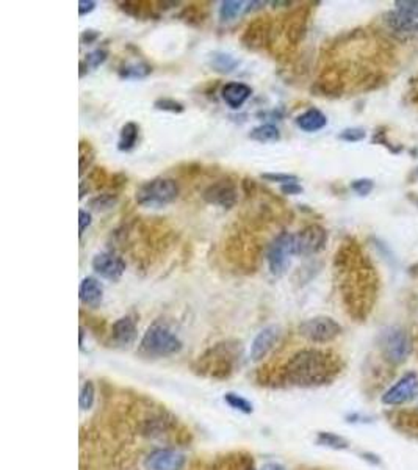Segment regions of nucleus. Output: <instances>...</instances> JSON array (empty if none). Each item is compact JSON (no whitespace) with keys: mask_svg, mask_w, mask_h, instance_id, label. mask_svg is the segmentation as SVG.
<instances>
[{"mask_svg":"<svg viewBox=\"0 0 418 470\" xmlns=\"http://www.w3.org/2000/svg\"><path fill=\"white\" fill-rule=\"evenodd\" d=\"M202 200L211 204V206H218L221 209H232L238 201V191L237 186L229 179H220L216 182L210 184L207 189L202 191Z\"/></svg>","mask_w":418,"mask_h":470,"instance_id":"9d476101","label":"nucleus"},{"mask_svg":"<svg viewBox=\"0 0 418 470\" xmlns=\"http://www.w3.org/2000/svg\"><path fill=\"white\" fill-rule=\"evenodd\" d=\"M418 395V375L415 372H408L392 388L384 392L381 401L385 406H401L415 400Z\"/></svg>","mask_w":418,"mask_h":470,"instance_id":"1a4fd4ad","label":"nucleus"},{"mask_svg":"<svg viewBox=\"0 0 418 470\" xmlns=\"http://www.w3.org/2000/svg\"><path fill=\"white\" fill-rule=\"evenodd\" d=\"M112 337L113 340L121 347H129L137 339V327L132 317L125 315L118 318L112 327Z\"/></svg>","mask_w":418,"mask_h":470,"instance_id":"a211bd4d","label":"nucleus"},{"mask_svg":"<svg viewBox=\"0 0 418 470\" xmlns=\"http://www.w3.org/2000/svg\"><path fill=\"white\" fill-rule=\"evenodd\" d=\"M250 138L259 143H276L281 140V132L272 124H262L254 128L250 134Z\"/></svg>","mask_w":418,"mask_h":470,"instance_id":"5701e85b","label":"nucleus"},{"mask_svg":"<svg viewBox=\"0 0 418 470\" xmlns=\"http://www.w3.org/2000/svg\"><path fill=\"white\" fill-rule=\"evenodd\" d=\"M279 337H281V328L277 324H271V327H266L260 331L251 343V360H254V363L263 360V358L268 356V353L275 348Z\"/></svg>","mask_w":418,"mask_h":470,"instance_id":"2eb2a0df","label":"nucleus"},{"mask_svg":"<svg viewBox=\"0 0 418 470\" xmlns=\"http://www.w3.org/2000/svg\"><path fill=\"white\" fill-rule=\"evenodd\" d=\"M180 17L186 24H191V26H198V24H201L205 19V17H207V15L204 13L202 7L196 8L195 5H190V7L184 8V11L180 13Z\"/></svg>","mask_w":418,"mask_h":470,"instance_id":"2f4dec72","label":"nucleus"},{"mask_svg":"<svg viewBox=\"0 0 418 470\" xmlns=\"http://www.w3.org/2000/svg\"><path fill=\"white\" fill-rule=\"evenodd\" d=\"M317 442L320 445H323V447L334 449V450H345V449H348V445H349V442L345 437L336 435V433H326V431L320 433L317 437Z\"/></svg>","mask_w":418,"mask_h":470,"instance_id":"cd10ccee","label":"nucleus"},{"mask_svg":"<svg viewBox=\"0 0 418 470\" xmlns=\"http://www.w3.org/2000/svg\"><path fill=\"white\" fill-rule=\"evenodd\" d=\"M351 189L359 196H368L374 189V182L372 179H356L351 182Z\"/></svg>","mask_w":418,"mask_h":470,"instance_id":"e433bc0d","label":"nucleus"},{"mask_svg":"<svg viewBox=\"0 0 418 470\" xmlns=\"http://www.w3.org/2000/svg\"><path fill=\"white\" fill-rule=\"evenodd\" d=\"M243 2L240 0H226V2H221L220 7V19L221 22H230L237 17L241 11H243Z\"/></svg>","mask_w":418,"mask_h":470,"instance_id":"c85d7f7f","label":"nucleus"},{"mask_svg":"<svg viewBox=\"0 0 418 470\" xmlns=\"http://www.w3.org/2000/svg\"><path fill=\"white\" fill-rule=\"evenodd\" d=\"M185 464V455L173 449H157L144 460L148 470H184Z\"/></svg>","mask_w":418,"mask_h":470,"instance_id":"ddd939ff","label":"nucleus"},{"mask_svg":"<svg viewBox=\"0 0 418 470\" xmlns=\"http://www.w3.org/2000/svg\"><path fill=\"white\" fill-rule=\"evenodd\" d=\"M383 21L393 38L403 41V43L418 38V21L412 19V17L401 13V11H387Z\"/></svg>","mask_w":418,"mask_h":470,"instance_id":"9b49d317","label":"nucleus"},{"mask_svg":"<svg viewBox=\"0 0 418 470\" xmlns=\"http://www.w3.org/2000/svg\"><path fill=\"white\" fill-rule=\"evenodd\" d=\"M138 135H139V128L135 123H127L123 125L119 134V141H118V149L121 153H129L133 148L137 146L138 141Z\"/></svg>","mask_w":418,"mask_h":470,"instance_id":"4be33fe9","label":"nucleus"},{"mask_svg":"<svg viewBox=\"0 0 418 470\" xmlns=\"http://www.w3.org/2000/svg\"><path fill=\"white\" fill-rule=\"evenodd\" d=\"M78 298L83 306L89 307V309H98L104 301V287L96 278H85L80 282V288H78Z\"/></svg>","mask_w":418,"mask_h":470,"instance_id":"dca6fc26","label":"nucleus"},{"mask_svg":"<svg viewBox=\"0 0 418 470\" xmlns=\"http://www.w3.org/2000/svg\"><path fill=\"white\" fill-rule=\"evenodd\" d=\"M91 225V214L87 212V210H80L78 212V235H83L85 229Z\"/></svg>","mask_w":418,"mask_h":470,"instance_id":"58836bf2","label":"nucleus"},{"mask_svg":"<svg viewBox=\"0 0 418 470\" xmlns=\"http://www.w3.org/2000/svg\"><path fill=\"white\" fill-rule=\"evenodd\" d=\"M365 137H367V132L363 130L362 128H349V129H345V130L340 132V135H338V138H340V140L348 141V143L362 141Z\"/></svg>","mask_w":418,"mask_h":470,"instance_id":"c9c22d12","label":"nucleus"},{"mask_svg":"<svg viewBox=\"0 0 418 470\" xmlns=\"http://www.w3.org/2000/svg\"><path fill=\"white\" fill-rule=\"evenodd\" d=\"M302 191H304V189H302V186H301L298 182L281 185V193H282V195H287V196H296V195H301Z\"/></svg>","mask_w":418,"mask_h":470,"instance_id":"ea45409f","label":"nucleus"},{"mask_svg":"<svg viewBox=\"0 0 418 470\" xmlns=\"http://www.w3.org/2000/svg\"><path fill=\"white\" fill-rule=\"evenodd\" d=\"M251 87L241 82H229L221 88L223 101L234 110H238V108L243 107L245 102L251 98Z\"/></svg>","mask_w":418,"mask_h":470,"instance_id":"f3484780","label":"nucleus"},{"mask_svg":"<svg viewBox=\"0 0 418 470\" xmlns=\"http://www.w3.org/2000/svg\"><path fill=\"white\" fill-rule=\"evenodd\" d=\"M287 40L296 46L299 41L304 38L306 35V19L304 17H293V19L287 21Z\"/></svg>","mask_w":418,"mask_h":470,"instance_id":"393cba45","label":"nucleus"},{"mask_svg":"<svg viewBox=\"0 0 418 470\" xmlns=\"http://www.w3.org/2000/svg\"><path fill=\"white\" fill-rule=\"evenodd\" d=\"M87 71H88V66H87V63H85V60H82V62H80V77L82 78L85 77V74H87Z\"/></svg>","mask_w":418,"mask_h":470,"instance_id":"37998d69","label":"nucleus"},{"mask_svg":"<svg viewBox=\"0 0 418 470\" xmlns=\"http://www.w3.org/2000/svg\"><path fill=\"white\" fill-rule=\"evenodd\" d=\"M154 108L160 112H169V113H184L185 105L182 102L171 99V98H160L154 102Z\"/></svg>","mask_w":418,"mask_h":470,"instance_id":"7c9ffc66","label":"nucleus"},{"mask_svg":"<svg viewBox=\"0 0 418 470\" xmlns=\"http://www.w3.org/2000/svg\"><path fill=\"white\" fill-rule=\"evenodd\" d=\"M118 204L116 193H101V195L94 196L93 200L88 201V207L94 212H107V210L113 209Z\"/></svg>","mask_w":418,"mask_h":470,"instance_id":"b1692460","label":"nucleus"},{"mask_svg":"<svg viewBox=\"0 0 418 470\" xmlns=\"http://www.w3.org/2000/svg\"><path fill=\"white\" fill-rule=\"evenodd\" d=\"M271 35H272V26L271 22L263 17H259L257 21H254L252 24L247 26V28L245 30V35L241 41H243V44L247 47V49H263L265 46L270 44V40H271Z\"/></svg>","mask_w":418,"mask_h":470,"instance_id":"4468645a","label":"nucleus"},{"mask_svg":"<svg viewBox=\"0 0 418 470\" xmlns=\"http://www.w3.org/2000/svg\"><path fill=\"white\" fill-rule=\"evenodd\" d=\"M107 58H108V51L104 49V47H99V49L88 53L87 58H85V63H87L88 68L96 69V68H99L102 63H105Z\"/></svg>","mask_w":418,"mask_h":470,"instance_id":"72a5a7b5","label":"nucleus"},{"mask_svg":"<svg viewBox=\"0 0 418 470\" xmlns=\"http://www.w3.org/2000/svg\"><path fill=\"white\" fill-rule=\"evenodd\" d=\"M96 400V388L93 381H85L80 389V397H78V403H80L82 411H88L93 408Z\"/></svg>","mask_w":418,"mask_h":470,"instance_id":"c756f323","label":"nucleus"},{"mask_svg":"<svg viewBox=\"0 0 418 470\" xmlns=\"http://www.w3.org/2000/svg\"><path fill=\"white\" fill-rule=\"evenodd\" d=\"M99 38H101V33L98 32V30L89 28V30H85V32L82 33L80 43L85 44V46H91V44H94Z\"/></svg>","mask_w":418,"mask_h":470,"instance_id":"4c0bfd02","label":"nucleus"},{"mask_svg":"<svg viewBox=\"0 0 418 470\" xmlns=\"http://www.w3.org/2000/svg\"><path fill=\"white\" fill-rule=\"evenodd\" d=\"M78 174H80V177L83 176L85 173L88 171V168L91 166V164L94 162V157L96 153L93 146H91L89 141H80V146H78Z\"/></svg>","mask_w":418,"mask_h":470,"instance_id":"a878e982","label":"nucleus"},{"mask_svg":"<svg viewBox=\"0 0 418 470\" xmlns=\"http://www.w3.org/2000/svg\"><path fill=\"white\" fill-rule=\"evenodd\" d=\"M224 401L238 412H243V414L254 412L252 403L250 400H246L245 397H241L240 394H235V392H226V394H224Z\"/></svg>","mask_w":418,"mask_h":470,"instance_id":"bb28decb","label":"nucleus"},{"mask_svg":"<svg viewBox=\"0 0 418 470\" xmlns=\"http://www.w3.org/2000/svg\"><path fill=\"white\" fill-rule=\"evenodd\" d=\"M179 184L174 179L155 177L138 186L135 201L143 207H165L177 200Z\"/></svg>","mask_w":418,"mask_h":470,"instance_id":"7ed1b4c3","label":"nucleus"},{"mask_svg":"<svg viewBox=\"0 0 418 470\" xmlns=\"http://www.w3.org/2000/svg\"><path fill=\"white\" fill-rule=\"evenodd\" d=\"M93 270L101 276V278L112 282H118L123 278L125 271V262L123 261V257H119L112 251L98 252V254L93 257Z\"/></svg>","mask_w":418,"mask_h":470,"instance_id":"f8f14e48","label":"nucleus"},{"mask_svg":"<svg viewBox=\"0 0 418 470\" xmlns=\"http://www.w3.org/2000/svg\"><path fill=\"white\" fill-rule=\"evenodd\" d=\"M150 72H153V66L146 62H133L121 66L118 74L121 78H125V80H139V78L148 77Z\"/></svg>","mask_w":418,"mask_h":470,"instance_id":"412c9836","label":"nucleus"},{"mask_svg":"<svg viewBox=\"0 0 418 470\" xmlns=\"http://www.w3.org/2000/svg\"><path fill=\"white\" fill-rule=\"evenodd\" d=\"M417 171H418V170H417Z\"/></svg>","mask_w":418,"mask_h":470,"instance_id":"c03bdc74","label":"nucleus"},{"mask_svg":"<svg viewBox=\"0 0 418 470\" xmlns=\"http://www.w3.org/2000/svg\"><path fill=\"white\" fill-rule=\"evenodd\" d=\"M298 331L301 337H304L307 342L324 345V343L334 342L342 334L343 329L342 324L336 322L332 317L317 315L302 322Z\"/></svg>","mask_w":418,"mask_h":470,"instance_id":"39448f33","label":"nucleus"},{"mask_svg":"<svg viewBox=\"0 0 418 470\" xmlns=\"http://www.w3.org/2000/svg\"><path fill=\"white\" fill-rule=\"evenodd\" d=\"M340 364L334 354L318 348L299 349L282 367V379L295 388H318L334 381Z\"/></svg>","mask_w":418,"mask_h":470,"instance_id":"f257e3e1","label":"nucleus"},{"mask_svg":"<svg viewBox=\"0 0 418 470\" xmlns=\"http://www.w3.org/2000/svg\"><path fill=\"white\" fill-rule=\"evenodd\" d=\"M260 177L266 180V182H275V184H281V185L293 184L299 180L298 176H295V174H286V173H263Z\"/></svg>","mask_w":418,"mask_h":470,"instance_id":"473e14b6","label":"nucleus"},{"mask_svg":"<svg viewBox=\"0 0 418 470\" xmlns=\"http://www.w3.org/2000/svg\"><path fill=\"white\" fill-rule=\"evenodd\" d=\"M381 351L392 364H403L412 353L409 333L399 327L387 328L381 336Z\"/></svg>","mask_w":418,"mask_h":470,"instance_id":"423d86ee","label":"nucleus"},{"mask_svg":"<svg viewBox=\"0 0 418 470\" xmlns=\"http://www.w3.org/2000/svg\"><path fill=\"white\" fill-rule=\"evenodd\" d=\"M295 123L301 130L312 134V132L324 129L326 124H328V118H326V114L318 110V108H308V110L301 113L299 116L296 118Z\"/></svg>","mask_w":418,"mask_h":470,"instance_id":"6ab92c4d","label":"nucleus"},{"mask_svg":"<svg viewBox=\"0 0 418 470\" xmlns=\"http://www.w3.org/2000/svg\"><path fill=\"white\" fill-rule=\"evenodd\" d=\"M94 8H96L94 0H80V2H78V15H80V17L87 16L91 11H94Z\"/></svg>","mask_w":418,"mask_h":470,"instance_id":"a19ab883","label":"nucleus"},{"mask_svg":"<svg viewBox=\"0 0 418 470\" xmlns=\"http://www.w3.org/2000/svg\"><path fill=\"white\" fill-rule=\"evenodd\" d=\"M295 254V234L281 232L270 243L266 251V261H268L270 273L272 276H282L290 267V261Z\"/></svg>","mask_w":418,"mask_h":470,"instance_id":"0eeeda50","label":"nucleus"},{"mask_svg":"<svg viewBox=\"0 0 418 470\" xmlns=\"http://www.w3.org/2000/svg\"><path fill=\"white\" fill-rule=\"evenodd\" d=\"M328 243V231L320 225H308L295 234V254L313 256L324 250Z\"/></svg>","mask_w":418,"mask_h":470,"instance_id":"6e6552de","label":"nucleus"},{"mask_svg":"<svg viewBox=\"0 0 418 470\" xmlns=\"http://www.w3.org/2000/svg\"><path fill=\"white\" fill-rule=\"evenodd\" d=\"M182 340L165 323L150 324L139 342L138 351L146 358H168L180 353Z\"/></svg>","mask_w":418,"mask_h":470,"instance_id":"f03ea898","label":"nucleus"},{"mask_svg":"<svg viewBox=\"0 0 418 470\" xmlns=\"http://www.w3.org/2000/svg\"><path fill=\"white\" fill-rule=\"evenodd\" d=\"M395 10L418 21V0H398L395 2Z\"/></svg>","mask_w":418,"mask_h":470,"instance_id":"f704fd0d","label":"nucleus"},{"mask_svg":"<svg viewBox=\"0 0 418 470\" xmlns=\"http://www.w3.org/2000/svg\"><path fill=\"white\" fill-rule=\"evenodd\" d=\"M240 342H221L211 347L204 356H199V364L202 365V372H207L210 376H227L232 372L235 363L241 356Z\"/></svg>","mask_w":418,"mask_h":470,"instance_id":"20e7f679","label":"nucleus"},{"mask_svg":"<svg viewBox=\"0 0 418 470\" xmlns=\"http://www.w3.org/2000/svg\"><path fill=\"white\" fill-rule=\"evenodd\" d=\"M238 60L226 52H211L209 55V66L220 74H230L238 68Z\"/></svg>","mask_w":418,"mask_h":470,"instance_id":"aec40b11","label":"nucleus"},{"mask_svg":"<svg viewBox=\"0 0 418 470\" xmlns=\"http://www.w3.org/2000/svg\"><path fill=\"white\" fill-rule=\"evenodd\" d=\"M260 470H287L286 466H282V464L279 462H265Z\"/></svg>","mask_w":418,"mask_h":470,"instance_id":"79ce46f5","label":"nucleus"}]
</instances>
